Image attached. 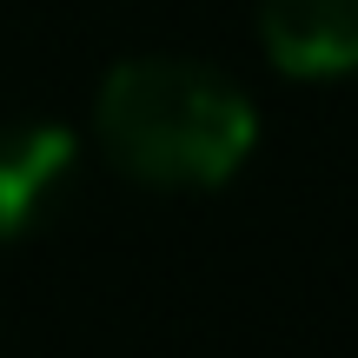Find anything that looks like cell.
<instances>
[{"label":"cell","mask_w":358,"mask_h":358,"mask_svg":"<svg viewBox=\"0 0 358 358\" xmlns=\"http://www.w3.org/2000/svg\"><path fill=\"white\" fill-rule=\"evenodd\" d=\"M100 146L127 179L166 192L226 186L252 153V100L219 66L146 53L120 60L100 87Z\"/></svg>","instance_id":"1"},{"label":"cell","mask_w":358,"mask_h":358,"mask_svg":"<svg viewBox=\"0 0 358 358\" xmlns=\"http://www.w3.org/2000/svg\"><path fill=\"white\" fill-rule=\"evenodd\" d=\"M80 186V146L66 127H7L0 133V239H34L66 213Z\"/></svg>","instance_id":"2"},{"label":"cell","mask_w":358,"mask_h":358,"mask_svg":"<svg viewBox=\"0 0 358 358\" xmlns=\"http://www.w3.org/2000/svg\"><path fill=\"white\" fill-rule=\"evenodd\" d=\"M259 34L272 66L299 80L358 66V0H259Z\"/></svg>","instance_id":"3"}]
</instances>
